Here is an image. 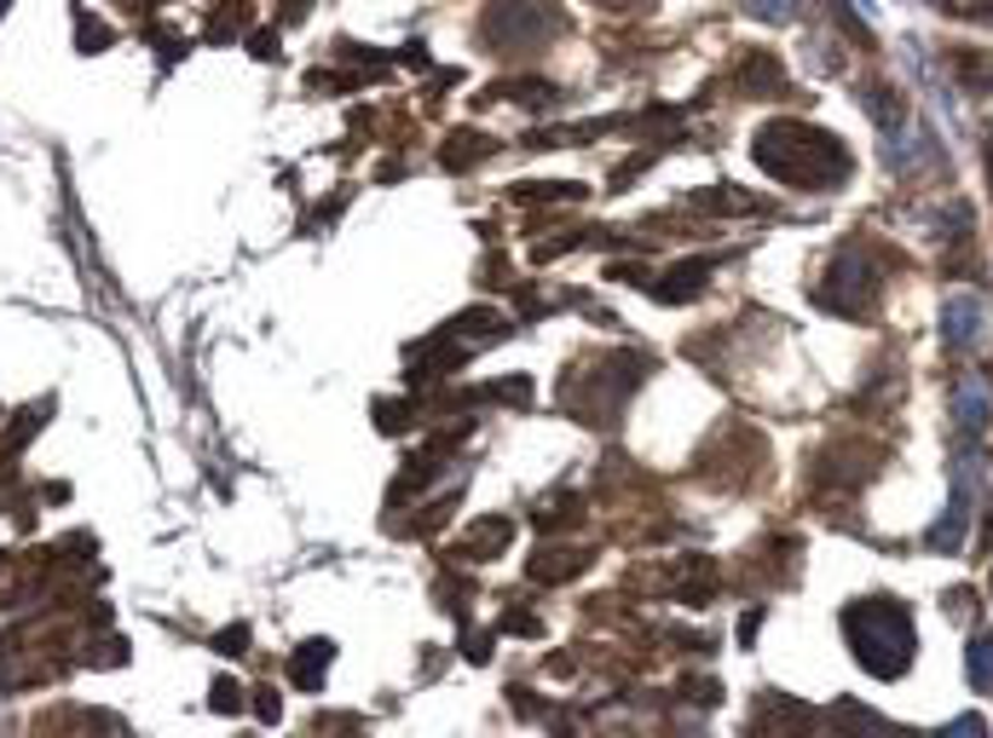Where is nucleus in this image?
Returning <instances> with one entry per match:
<instances>
[{
	"mask_svg": "<svg viewBox=\"0 0 993 738\" xmlns=\"http://www.w3.org/2000/svg\"><path fill=\"white\" fill-rule=\"evenodd\" d=\"M740 87L752 93V98H775V93H785V75H780V64L768 52H752L740 64Z\"/></svg>",
	"mask_w": 993,
	"mask_h": 738,
	"instance_id": "7",
	"label": "nucleus"
},
{
	"mask_svg": "<svg viewBox=\"0 0 993 738\" xmlns=\"http://www.w3.org/2000/svg\"><path fill=\"white\" fill-rule=\"evenodd\" d=\"M75 40H81V52H105V47H110V29L98 24V17L81 12V17H75Z\"/></svg>",
	"mask_w": 993,
	"mask_h": 738,
	"instance_id": "15",
	"label": "nucleus"
},
{
	"mask_svg": "<svg viewBox=\"0 0 993 738\" xmlns=\"http://www.w3.org/2000/svg\"><path fill=\"white\" fill-rule=\"evenodd\" d=\"M861 110L873 116L884 133H896V128H901V116H907V105H901V93H896V87H866V93H861Z\"/></svg>",
	"mask_w": 993,
	"mask_h": 738,
	"instance_id": "10",
	"label": "nucleus"
},
{
	"mask_svg": "<svg viewBox=\"0 0 993 738\" xmlns=\"http://www.w3.org/2000/svg\"><path fill=\"white\" fill-rule=\"evenodd\" d=\"M988 174H993V139H988Z\"/></svg>",
	"mask_w": 993,
	"mask_h": 738,
	"instance_id": "23",
	"label": "nucleus"
},
{
	"mask_svg": "<svg viewBox=\"0 0 993 738\" xmlns=\"http://www.w3.org/2000/svg\"><path fill=\"white\" fill-rule=\"evenodd\" d=\"M717 272V260H687V265H671L664 272V283H653V295L664 300V306H676V300H694L699 289H705V277Z\"/></svg>",
	"mask_w": 993,
	"mask_h": 738,
	"instance_id": "6",
	"label": "nucleus"
},
{
	"mask_svg": "<svg viewBox=\"0 0 993 738\" xmlns=\"http://www.w3.org/2000/svg\"><path fill=\"white\" fill-rule=\"evenodd\" d=\"M745 12L763 17V24H785V17L797 12V0H745Z\"/></svg>",
	"mask_w": 993,
	"mask_h": 738,
	"instance_id": "16",
	"label": "nucleus"
},
{
	"mask_svg": "<svg viewBox=\"0 0 993 738\" xmlns=\"http://www.w3.org/2000/svg\"><path fill=\"white\" fill-rule=\"evenodd\" d=\"M335 658V646L330 641H307L295 652V664H289V675H295V687H318V675H323V664Z\"/></svg>",
	"mask_w": 993,
	"mask_h": 738,
	"instance_id": "12",
	"label": "nucleus"
},
{
	"mask_svg": "<svg viewBox=\"0 0 993 738\" xmlns=\"http://www.w3.org/2000/svg\"><path fill=\"white\" fill-rule=\"evenodd\" d=\"M583 566H590V554H578V548H555L549 560H532V578H537V583H566V578H578Z\"/></svg>",
	"mask_w": 993,
	"mask_h": 738,
	"instance_id": "11",
	"label": "nucleus"
},
{
	"mask_svg": "<svg viewBox=\"0 0 993 738\" xmlns=\"http://www.w3.org/2000/svg\"><path fill=\"white\" fill-rule=\"evenodd\" d=\"M954 416H959V427H965L970 439H982V433H988V421H993V398H988L982 376H959V386H954Z\"/></svg>",
	"mask_w": 993,
	"mask_h": 738,
	"instance_id": "5",
	"label": "nucleus"
},
{
	"mask_svg": "<svg viewBox=\"0 0 993 738\" xmlns=\"http://www.w3.org/2000/svg\"><path fill=\"white\" fill-rule=\"evenodd\" d=\"M255 715H260V722H277V715H283V704H277V692H272V687H260V692H255Z\"/></svg>",
	"mask_w": 993,
	"mask_h": 738,
	"instance_id": "21",
	"label": "nucleus"
},
{
	"mask_svg": "<svg viewBox=\"0 0 993 738\" xmlns=\"http://www.w3.org/2000/svg\"><path fill=\"white\" fill-rule=\"evenodd\" d=\"M249 52H255V58H277V35H255Z\"/></svg>",
	"mask_w": 993,
	"mask_h": 738,
	"instance_id": "22",
	"label": "nucleus"
},
{
	"mask_svg": "<svg viewBox=\"0 0 993 738\" xmlns=\"http://www.w3.org/2000/svg\"><path fill=\"white\" fill-rule=\"evenodd\" d=\"M965 525H970V497L959 490V497H954V508H947V520H942L936 531H930V548H936V554H959V543H965Z\"/></svg>",
	"mask_w": 993,
	"mask_h": 738,
	"instance_id": "9",
	"label": "nucleus"
},
{
	"mask_svg": "<svg viewBox=\"0 0 993 738\" xmlns=\"http://www.w3.org/2000/svg\"><path fill=\"white\" fill-rule=\"evenodd\" d=\"M237 692H243L237 681H214V699H209V704H214L220 715H237V710H243V699H237Z\"/></svg>",
	"mask_w": 993,
	"mask_h": 738,
	"instance_id": "20",
	"label": "nucleus"
},
{
	"mask_svg": "<svg viewBox=\"0 0 993 738\" xmlns=\"http://www.w3.org/2000/svg\"><path fill=\"white\" fill-rule=\"evenodd\" d=\"M843 634L855 646V658L878 675V681H896V675L913 669V652H919V629L907 618L901 600H855L843 606Z\"/></svg>",
	"mask_w": 993,
	"mask_h": 738,
	"instance_id": "2",
	"label": "nucleus"
},
{
	"mask_svg": "<svg viewBox=\"0 0 993 738\" xmlns=\"http://www.w3.org/2000/svg\"><path fill=\"white\" fill-rule=\"evenodd\" d=\"M965 669H970V687L977 692H993V634H970Z\"/></svg>",
	"mask_w": 993,
	"mask_h": 738,
	"instance_id": "13",
	"label": "nucleus"
},
{
	"mask_svg": "<svg viewBox=\"0 0 993 738\" xmlns=\"http://www.w3.org/2000/svg\"><path fill=\"white\" fill-rule=\"evenodd\" d=\"M0 17H7V0H0Z\"/></svg>",
	"mask_w": 993,
	"mask_h": 738,
	"instance_id": "24",
	"label": "nucleus"
},
{
	"mask_svg": "<svg viewBox=\"0 0 993 738\" xmlns=\"http://www.w3.org/2000/svg\"><path fill=\"white\" fill-rule=\"evenodd\" d=\"M40 421H47V404H29V409H24V421H17V427H12V433H7V444H0V450H7V456H12V450H17V444H24V439L35 433V427H40Z\"/></svg>",
	"mask_w": 993,
	"mask_h": 738,
	"instance_id": "17",
	"label": "nucleus"
},
{
	"mask_svg": "<svg viewBox=\"0 0 993 738\" xmlns=\"http://www.w3.org/2000/svg\"><path fill=\"white\" fill-rule=\"evenodd\" d=\"M214 646L226 652V658H243V652H249V623H232L226 634H214Z\"/></svg>",
	"mask_w": 993,
	"mask_h": 738,
	"instance_id": "19",
	"label": "nucleus"
},
{
	"mask_svg": "<svg viewBox=\"0 0 993 738\" xmlns=\"http://www.w3.org/2000/svg\"><path fill=\"white\" fill-rule=\"evenodd\" d=\"M942 335H947V346H959V353H977V346L993 341V306L977 289L947 295V306H942Z\"/></svg>",
	"mask_w": 993,
	"mask_h": 738,
	"instance_id": "4",
	"label": "nucleus"
},
{
	"mask_svg": "<svg viewBox=\"0 0 993 738\" xmlns=\"http://www.w3.org/2000/svg\"><path fill=\"white\" fill-rule=\"evenodd\" d=\"M954 70L970 81V87H993V58H959Z\"/></svg>",
	"mask_w": 993,
	"mask_h": 738,
	"instance_id": "18",
	"label": "nucleus"
},
{
	"mask_svg": "<svg viewBox=\"0 0 993 738\" xmlns=\"http://www.w3.org/2000/svg\"><path fill=\"white\" fill-rule=\"evenodd\" d=\"M509 537H515L509 520H480L469 537H462V554H469V560H492L497 548H509Z\"/></svg>",
	"mask_w": 993,
	"mask_h": 738,
	"instance_id": "8",
	"label": "nucleus"
},
{
	"mask_svg": "<svg viewBox=\"0 0 993 738\" xmlns=\"http://www.w3.org/2000/svg\"><path fill=\"white\" fill-rule=\"evenodd\" d=\"M873 295H878L873 265H866V254H855V249H843L832 260V272L815 283V300L826 306V312H838V318H861L866 306H873Z\"/></svg>",
	"mask_w": 993,
	"mask_h": 738,
	"instance_id": "3",
	"label": "nucleus"
},
{
	"mask_svg": "<svg viewBox=\"0 0 993 738\" xmlns=\"http://www.w3.org/2000/svg\"><path fill=\"white\" fill-rule=\"evenodd\" d=\"M757 168L775 174L785 184H803V191H832V184L849 174V151L832 133L803 128V121H775V128L757 133Z\"/></svg>",
	"mask_w": 993,
	"mask_h": 738,
	"instance_id": "1",
	"label": "nucleus"
},
{
	"mask_svg": "<svg viewBox=\"0 0 993 738\" xmlns=\"http://www.w3.org/2000/svg\"><path fill=\"white\" fill-rule=\"evenodd\" d=\"M492 151V139H480V133H457L451 145H445V168H474V162Z\"/></svg>",
	"mask_w": 993,
	"mask_h": 738,
	"instance_id": "14",
	"label": "nucleus"
}]
</instances>
